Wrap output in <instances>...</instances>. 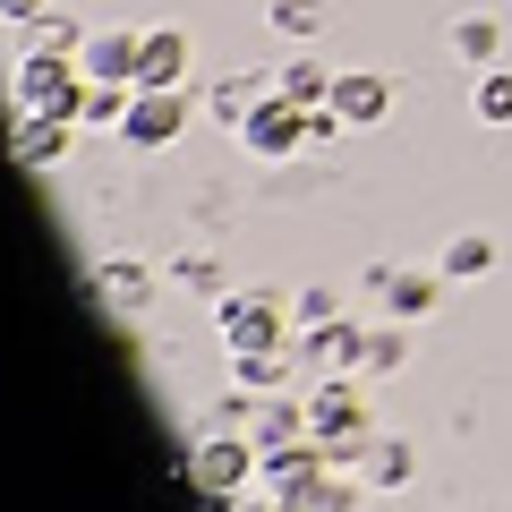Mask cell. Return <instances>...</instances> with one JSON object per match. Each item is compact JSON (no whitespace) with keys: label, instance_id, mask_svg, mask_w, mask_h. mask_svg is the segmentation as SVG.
I'll use <instances>...</instances> for the list:
<instances>
[{"label":"cell","instance_id":"obj_1","mask_svg":"<svg viewBox=\"0 0 512 512\" xmlns=\"http://www.w3.org/2000/svg\"><path fill=\"white\" fill-rule=\"evenodd\" d=\"M308 436L325 444L333 470H359L367 444L384 436L376 410H367V376H316V384H308Z\"/></svg>","mask_w":512,"mask_h":512},{"label":"cell","instance_id":"obj_2","mask_svg":"<svg viewBox=\"0 0 512 512\" xmlns=\"http://www.w3.org/2000/svg\"><path fill=\"white\" fill-rule=\"evenodd\" d=\"M265 478V444L248 436V427H205L197 444H188V487L205 495V504H239V495Z\"/></svg>","mask_w":512,"mask_h":512},{"label":"cell","instance_id":"obj_3","mask_svg":"<svg viewBox=\"0 0 512 512\" xmlns=\"http://www.w3.org/2000/svg\"><path fill=\"white\" fill-rule=\"evenodd\" d=\"M282 333H291L282 291H222L214 299V342L231 350V359H248V350H282Z\"/></svg>","mask_w":512,"mask_h":512},{"label":"cell","instance_id":"obj_4","mask_svg":"<svg viewBox=\"0 0 512 512\" xmlns=\"http://www.w3.org/2000/svg\"><path fill=\"white\" fill-rule=\"evenodd\" d=\"M9 94H18V111H43V120H77V94H86V69L60 52H26L18 69H9Z\"/></svg>","mask_w":512,"mask_h":512},{"label":"cell","instance_id":"obj_5","mask_svg":"<svg viewBox=\"0 0 512 512\" xmlns=\"http://www.w3.org/2000/svg\"><path fill=\"white\" fill-rule=\"evenodd\" d=\"M333 478V461H325V444L316 436H299V444H265V478L256 487L274 495V504H291V512H308V495Z\"/></svg>","mask_w":512,"mask_h":512},{"label":"cell","instance_id":"obj_6","mask_svg":"<svg viewBox=\"0 0 512 512\" xmlns=\"http://www.w3.org/2000/svg\"><path fill=\"white\" fill-rule=\"evenodd\" d=\"M120 137H128L137 154H171V146L188 137V94H180V86H137V103H128Z\"/></svg>","mask_w":512,"mask_h":512},{"label":"cell","instance_id":"obj_7","mask_svg":"<svg viewBox=\"0 0 512 512\" xmlns=\"http://www.w3.org/2000/svg\"><path fill=\"white\" fill-rule=\"evenodd\" d=\"M239 146H248L256 163H291V154L308 146V103H291V94H265V103L248 111V128H239Z\"/></svg>","mask_w":512,"mask_h":512},{"label":"cell","instance_id":"obj_8","mask_svg":"<svg viewBox=\"0 0 512 512\" xmlns=\"http://www.w3.org/2000/svg\"><path fill=\"white\" fill-rule=\"evenodd\" d=\"M367 291L384 299V316H402V325H419L427 308H436L453 282H444V265H367Z\"/></svg>","mask_w":512,"mask_h":512},{"label":"cell","instance_id":"obj_9","mask_svg":"<svg viewBox=\"0 0 512 512\" xmlns=\"http://www.w3.org/2000/svg\"><path fill=\"white\" fill-rule=\"evenodd\" d=\"M86 291L103 299L111 316H146L163 282H154V265H137V256H103V265H94V274H86Z\"/></svg>","mask_w":512,"mask_h":512},{"label":"cell","instance_id":"obj_10","mask_svg":"<svg viewBox=\"0 0 512 512\" xmlns=\"http://www.w3.org/2000/svg\"><path fill=\"white\" fill-rule=\"evenodd\" d=\"M333 111L350 128H384L393 120V77L384 69H333Z\"/></svg>","mask_w":512,"mask_h":512},{"label":"cell","instance_id":"obj_11","mask_svg":"<svg viewBox=\"0 0 512 512\" xmlns=\"http://www.w3.org/2000/svg\"><path fill=\"white\" fill-rule=\"evenodd\" d=\"M248 436H256V444H299V436H308V384L248 393Z\"/></svg>","mask_w":512,"mask_h":512},{"label":"cell","instance_id":"obj_12","mask_svg":"<svg viewBox=\"0 0 512 512\" xmlns=\"http://www.w3.org/2000/svg\"><path fill=\"white\" fill-rule=\"evenodd\" d=\"M137 52H146V26H94L77 69L86 77H111V86H137Z\"/></svg>","mask_w":512,"mask_h":512},{"label":"cell","instance_id":"obj_13","mask_svg":"<svg viewBox=\"0 0 512 512\" xmlns=\"http://www.w3.org/2000/svg\"><path fill=\"white\" fill-rule=\"evenodd\" d=\"M69 137H77V120H43V111H18V128H9V154H18L26 171H52V163H69Z\"/></svg>","mask_w":512,"mask_h":512},{"label":"cell","instance_id":"obj_14","mask_svg":"<svg viewBox=\"0 0 512 512\" xmlns=\"http://www.w3.org/2000/svg\"><path fill=\"white\" fill-rule=\"evenodd\" d=\"M137 86H188V35H180V26H146Z\"/></svg>","mask_w":512,"mask_h":512},{"label":"cell","instance_id":"obj_15","mask_svg":"<svg viewBox=\"0 0 512 512\" xmlns=\"http://www.w3.org/2000/svg\"><path fill=\"white\" fill-rule=\"evenodd\" d=\"M265 86H274V77H256V69L214 77V103H205V111H214V128H231V137H239V128H248V111L265 103Z\"/></svg>","mask_w":512,"mask_h":512},{"label":"cell","instance_id":"obj_16","mask_svg":"<svg viewBox=\"0 0 512 512\" xmlns=\"http://www.w3.org/2000/svg\"><path fill=\"white\" fill-rule=\"evenodd\" d=\"M410 470H419V453H410L402 436H376V444H367V461H359V487L393 495V487H410Z\"/></svg>","mask_w":512,"mask_h":512},{"label":"cell","instance_id":"obj_17","mask_svg":"<svg viewBox=\"0 0 512 512\" xmlns=\"http://www.w3.org/2000/svg\"><path fill=\"white\" fill-rule=\"evenodd\" d=\"M436 265H444V282H478V274H495V239L487 231H453Z\"/></svg>","mask_w":512,"mask_h":512},{"label":"cell","instance_id":"obj_18","mask_svg":"<svg viewBox=\"0 0 512 512\" xmlns=\"http://www.w3.org/2000/svg\"><path fill=\"white\" fill-rule=\"evenodd\" d=\"M453 52L470 60V69H495V60H504V18H487V9H470V18L453 26Z\"/></svg>","mask_w":512,"mask_h":512},{"label":"cell","instance_id":"obj_19","mask_svg":"<svg viewBox=\"0 0 512 512\" xmlns=\"http://www.w3.org/2000/svg\"><path fill=\"white\" fill-rule=\"evenodd\" d=\"M128 103H137V86H111V77H86V94H77V128H120Z\"/></svg>","mask_w":512,"mask_h":512},{"label":"cell","instance_id":"obj_20","mask_svg":"<svg viewBox=\"0 0 512 512\" xmlns=\"http://www.w3.org/2000/svg\"><path fill=\"white\" fill-rule=\"evenodd\" d=\"M291 384V350H248L231 359V393H282Z\"/></svg>","mask_w":512,"mask_h":512},{"label":"cell","instance_id":"obj_21","mask_svg":"<svg viewBox=\"0 0 512 512\" xmlns=\"http://www.w3.org/2000/svg\"><path fill=\"white\" fill-rule=\"evenodd\" d=\"M86 35H94V26H77L69 9H43V18L26 26V52H60V60H77V52H86Z\"/></svg>","mask_w":512,"mask_h":512},{"label":"cell","instance_id":"obj_22","mask_svg":"<svg viewBox=\"0 0 512 512\" xmlns=\"http://www.w3.org/2000/svg\"><path fill=\"white\" fill-rule=\"evenodd\" d=\"M274 94H291V103H333V69H325V60H282V69H274Z\"/></svg>","mask_w":512,"mask_h":512},{"label":"cell","instance_id":"obj_23","mask_svg":"<svg viewBox=\"0 0 512 512\" xmlns=\"http://www.w3.org/2000/svg\"><path fill=\"white\" fill-rule=\"evenodd\" d=\"M410 367V333H402V316H393V325H376L367 333V359H359V376L376 384V376H402Z\"/></svg>","mask_w":512,"mask_h":512},{"label":"cell","instance_id":"obj_24","mask_svg":"<svg viewBox=\"0 0 512 512\" xmlns=\"http://www.w3.org/2000/svg\"><path fill=\"white\" fill-rule=\"evenodd\" d=\"M470 111L487 128H512V69L495 60V69H478V86H470Z\"/></svg>","mask_w":512,"mask_h":512},{"label":"cell","instance_id":"obj_25","mask_svg":"<svg viewBox=\"0 0 512 512\" xmlns=\"http://www.w3.org/2000/svg\"><path fill=\"white\" fill-rule=\"evenodd\" d=\"M265 26H274V35H291V43H316V35H325V0H274V9H265Z\"/></svg>","mask_w":512,"mask_h":512},{"label":"cell","instance_id":"obj_26","mask_svg":"<svg viewBox=\"0 0 512 512\" xmlns=\"http://www.w3.org/2000/svg\"><path fill=\"white\" fill-rule=\"evenodd\" d=\"M325 325H342V299L316 282V291H299V308H291V333H325Z\"/></svg>","mask_w":512,"mask_h":512},{"label":"cell","instance_id":"obj_27","mask_svg":"<svg viewBox=\"0 0 512 512\" xmlns=\"http://www.w3.org/2000/svg\"><path fill=\"white\" fill-rule=\"evenodd\" d=\"M350 504H359V487H350V478H325V487L308 495V512H350Z\"/></svg>","mask_w":512,"mask_h":512},{"label":"cell","instance_id":"obj_28","mask_svg":"<svg viewBox=\"0 0 512 512\" xmlns=\"http://www.w3.org/2000/svg\"><path fill=\"white\" fill-rule=\"evenodd\" d=\"M43 9H52V0H0V26H35Z\"/></svg>","mask_w":512,"mask_h":512},{"label":"cell","instance_id":"obj_29","mask_svg":"<svg viewBox=\"0 0 512 512\" xmlns=\"http://www.w3.org/2000/svg\"><path fill=\"white\" fill-rule=\"evenodd\" d=\"M222 512H291V504H274V495H239V504H222Z\"/></svg>","mask_w":512,"mask_h":512}]
</instances>
